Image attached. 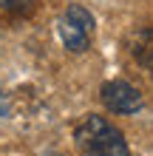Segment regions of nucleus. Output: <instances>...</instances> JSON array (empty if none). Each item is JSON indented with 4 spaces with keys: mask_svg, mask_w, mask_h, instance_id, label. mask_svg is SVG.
<instances>
[{
    "mask_svg": "<svg viewBox=\"0 0 153 156\" xmlns=\"http://www.w3.org/2000/svg\"><path fill=\"white\" fill-rule=\"evenodd\" d=\"M74 139L79 145V151L88 156H130L122 131L96 114H88L74 128Z\"/></svg>",
    "mask_w": 153,
    "mask_h": 156,
    "instance_id": "obj_1",
    "label": "nucleus"
},
{
    "mask_svg": "<svg viewBox=\"0 0 153 156\" xmlns=\"http://www.w3.org/2000/svg\"><path fill=\"white\" fill-rule=\"evenodd\" d=\"M102 102L113 114H136L142 108V94L125 80H111L102 85Z\"/></svg>",
    "mask_w": 153,
    "mask_h": 156,
    "instance_id": "obj_2",
    "label": "nucleus"
},
{
    "mask_svg": "<svg viewBox=\"0 0 153 156\" xmlns=\"http://www.w3.org/2000/svg\"><path fill=\"white\" fill-rule=\"evenodd\" d=\"M130 54L142 68L153 71V26H145L130 37Z\"/></svg>",
    "mask_w": 153,
    "mask_h": 156,
    "instance_id": "obj_3",
    "label": "nucleus"
},
{
    "mask_svg": "<svg viewBox=\"0 0 153 156\" xmlns=\"http://www.w3.org/2000/svg\"><path fill=\"white\" fill-rule=\"evenodd\" d=\"M57 31H60V37L62 43H65V48L68 51H85L88 45H91V34H88L85 29H79L77 23H71L68 17H60V23H57Z\"/></svg>",
    "mask_w": 153,
    "mask_h": 156,
    "instance_id": "obj_4",
    "label": "nucleus"
},
{
    "mask_svg": "<svg viewBox=\"0 0 153 156\" xmlns=\"http://www.w3.org/2000/svg\"><path fill=\"white\" fill-rule=\"evenodd\" d=\"M65 17H68L71 23H77L79 29H85L88 34H91V31H94V26H96V23H94V14L88 12V9H82V6H68Z\"/></svg>",
    "mask_w": 153,
    "mask_h": 156,
    "instance_id": "obj_5",
    "label": "nucleus"
},
{
    "mask_svg": "<svg viewBox=\"0 0 153 156\" xmlns=\"http://www.w3.org/2000/svg\"><path fill=\"white\" fill-rule=\"evenodd\" d=\"M0 6H3V9H12V12H26V9L31 6V0H3Z\"/></svg>",
    "mask_w": 153,
    "mask_h": 156,
    "instance_id": "obj_6",
    "label": "nucleus"
},
{
    "mask_svg": "<svg viewBox=\"0 0 153 156\" xmlns=\"http://www.w3.org/2000/svg\"><path fill=\"white\" fill-rule=\"evenodd\" d=\"M0 3H3V0H0Z\"/></svg>",
    "mask_w": 153,
    "mask_h": 156,
    "instance_id": "obj_7",
    "label": "nucleus"
}]
</instances>
